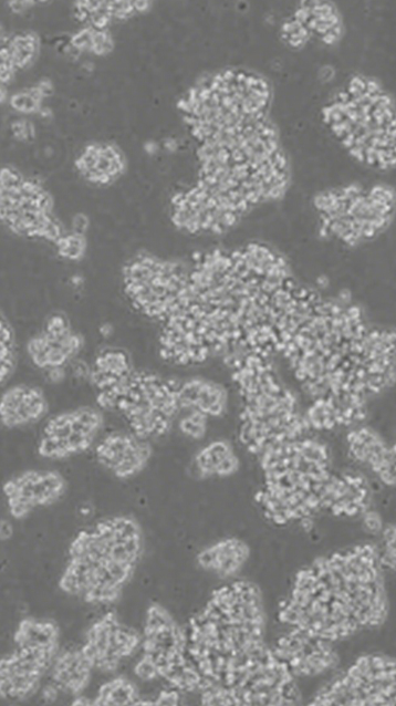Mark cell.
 <instances>
[{
  "mask_svg": "<svg viewBox=\"0 0 396 706\" xmlns=\"http://www.w3.org/2000/svg\"><path fill=\"white\" fill-rule=\"evenodd\" d=\"M143 548V531L135 518L118 515L100 519L70 542L60 588L86 602H113L132 577Z\"/></svg>",
  "mask_w": 396,
  "mask_h": 706,
  "instance_id": "obj_5",
  "label": "cell"
},
{
  "mask_svg": "<svg viewBox=\"0 0 396 706\" xmlns=\"http://www.w3.org/2000/svg\"><path fill=\"white\" fill-rule=\"evenodd\" d=\"M271 648L295 678L325 674L338 663L333 643L295 627L278 636Z\"/></svg>",
  "mask_w": 396,
  "mask_h": 706,
  "instance_id": "obj_19",
  "label": "cell"
},
{
  "mask_svg": "<svg viewBox=\"0 0 396 706\" xmlns=\"http://www.w3.org/2000/svg\"><path fill=\"white\" fill-rule=\"evenodd\" d=\"M372 488L356 471L332 473L322 496V511L340 518L362 517L369 510Z\"/></svg>",
  "mask_w": 396,
  "mask_h": 706,
  "instance_id": "obj_21",
  "label": "cell"
},
{
  "mask_svg": "<svg viewBox=\"0 0 396 706\" xmlns=\"http://www.w3.org/2000/svg\"><path fill=\"white\" fill-rule=\"evenodd\" d=\"M83 346L84 338L73 329L67 316L53 313L29 339L27 353L34 366L45 371L52 381H59Z\"/></svg>",
  "mask_w": 396,
  "mask_h": 706,
  "instance_id": "obj_15",
  "label": "cell"
},
{
  "mask_svg": "<svg viewBox=\"0 0 396 706\" xmlns=\"http://www.w3.org/2000/svg\"><path fill=\"white\" fill-rule=\"evenodd\" d=\"M60 629L51 620L28 617L14 632V644H59Z\"/></svg>",
  "mask_w": 396,
  "mask_h": 706,
  "instance_id": "obj_31",
  "label": "cell"
},
{
  "mask_svg": "<svg viewBox=\"0 0 396 706\" xmlns=\"http://www.w3.org/2000/svg\"><path fill=\"white\" fill-rule=\"evenodd\" d=\"M264 631L257 585L240 580L216 589L185 630L187 656L202 678L201 691L229 687L267 647Z\"/></svg>",
  "mask_w": 396,
  "mask_h": 706,
  "instance_id": "obj_4",
  "label": "cell"
},
{
  "mask_svg": "<svg viewBox=\"0 0 396 706\" xmlns=\"http://www.w3.org/2000/svg\"><path fill=\"white\" fill-rule=\"evenodd\" d=\"M361 518L365 530L371 533H381L384 528L381 516L371 509Z\"/></svg>",
  "mask_w": 396,
  "mask_h": 706,
  "instance_id": "obj_38",
  "label": "cell"
},
{
  "mask_svg": "<svg viewBox=\"0 0 396 706\" xmlns=\"http://www.w3.org/2000/svg\"><path fill=\"white\" fill-rule=\"evenodd\" d=\"M278 353L311 399L367 412L396 383V331L369 325L344 295L313 290Z\"/></svg>",
  "mask_w": 396,
  "mask_h": 706,
  "instance_id": "obj_2",
  "label": "cell"
},
{
  "mask_svg": "<svg viewBox=\"0 0 396 706\" xmlns=\"http://www.w3.org/2000/svg\"><path fill=\"white\" fill-rule=\"evenodd\" d=\"M192 464L196 474L201 478H223L238 471L240 459L230 442L215 439L195 454Z\"/></svg>",
  "mask_w": 396,
  "mask_h": 706,
  "instance_id": "obj_28",
  "label": "cell"
},
{
  "mask_svg": "<svg viewBox=\"0 0 396 706\" xmlns=\"http://www.w3.org/2000/svg\"><path fill=\"white\" fill-rule=\"evenodd\" d=\"M140 645V633L121 623L114 613H107L88 627L81 647L94 669L112 672Z\"/></svg>",
  "mask_w": 396,
  "mask_h": 706,
  "instance_id": "obj_17",
  "label": "cell"
},
{
  "mask_svg": "<svg viewBox=\"0 0 396 706\" xmlns=\"http://www.w3.org/2000/svg\"><path fill=\"white\" fill-rule=\"evenodd\" d=\"M93 666L82 647L59 652L51 668L50 681L59 693L77 695L87 686Z\"/></svg>",
  "mask_w": 396,
  "mask_h": 706,
  "instance_id": "obj_26",
  "label": "cell"
},
{
  "mask_svg": "<svg viewBox=\"0 0 396 706\" xmlns=\"http://www.w3.org/2000/svg\"><path fill=\"white\" fill-rule=\"evenodd\" d=\"M322 235L355 246L381 232L395 208V194L385 186H343L317 194L313 201Z\"/></svg>",
  "mask_w": 396,
  "mask_h": 706,
  "instance_id": "obj_9",
  "label": "cell"
},
{
  "mask_svg": "<svg viewBox=\"0 0 396 706\" xmlns=\"http://www.w3.org/2000/svg\"><path fill=\"white\" fill-rule=\"evenodd\" d=\"M382 482L387 486H396V442L389 445L387 471Z\"/></svg>",
  "mask_w": 396,
  "mask_h": 706,
  "instance_id": "obj_39",
  "label": "cell"
},
{
  "mask_svg": "<svg viewBox=\"0 0 396 706\" xmlns=\"http://www.w3.org/2000/svg\"><path fill=\"white\" fill-rule=\"evenodd\" d=\"M226 359L240 397L239 439L250 453L259 456L310 433L295 395L279 378L270 355L242 352Z\"/></svg>",
  "mask_w": 396,
  "mask_h": 706,
  "instance_id": "obj_7",
  "label": "cell"
},
{
  "mask_svg": "<svg viewBox=\"0 0 396 706\" xmlns=\"http://www.w3.org/2000/svg\"><path fill=\"white\" fill-rule=\"evenodd\" d=\"M310 705H396V658L384 654L357 657L324 684Z\"/></svg>",
  "mask_w": 396,
  "mask_h": 706,
  "instance_id": "obj_11",
  "label": "cell"
},
{
  "mask_svg": "<svg viewBox=\"0 0 396 706\" xmlns=\"http://www.w3.org/2000/svg\"><path fill=\"white\" fill-rule=\"evenodd\" d=\"M177 425L180 433L190 439H201L205 437L208 430L210 417L201 412L187 411L183 412Z\"/></svg>",
  "mask_w": 396,
  "mask_h": 706,
  "instance_id": "obj_34",
  "label": "cell"
},
{
  "mask_svg": "<svg viewBox=\"0 0 396 706\" xmlns=\"http://www.w3.org/2000/svg\"><path fill=\"white\" fill-rule=\"evenodd\" d=\"M300 285L286 260L264 245L198 255L186 263L176 301L159 323V354L185 366L219 354L271 356Z\"/></svg>",
  "mask_w": 396,
  "mask_h": 706,
  "instance_id": "obj_1",
  "label": "cell"
},
{
  "mask_svg": "<svg viewBox=\"0 0 396 706\" xmlns=\"http://www.w3.org/2000/svg\"><path fill=\"white\" fill-rule=\"evenodd\" d=\"M250 548L237 537H227L212 542L197 554L200 568L219 575H232L247 562Z\"/></svg>",
  "mask_w": 396,
  "mask_h": 706,
  "instance_id": "obj_27",
  "label": "cell"
},
{
  "mask_svg": "<svg viewBox=\"0 0 396 706\" xmlns=\"http://www.w3.org/2000/svg\"><path fill=\"white\" fill-rule=\"evenodd\" d=\"M58 653L59 644H15L1 657V698L23 699L35 693Z\"/></svg>",
  "mask_w": 396,
  "mask_h": 706,
  "instance_id": "obj_16",
  "label": "cell"
},
{
  "mask_svg": "<svg viewBox=\"0 0 396 706\" xmlns=\"http://www.w3.org/2000/svg\"><path fill=\"white\" fill-rule=\"evenodd\" d=\"M55 246L60 257L71 261H77L86 251V239L84 235L72 231L71 233H64L55 242Z\"/></svg>",
  "mask_w": 396,
  "mask_h": 706,
  "instance_id": "obj_35",
  "label": "cell"
},
{
  "mask_svg": "<svg viewBox=\"0 0 396 706\" xmlns=\"http://www.w3.org/2000/svg\"><path fill=\"white\" fill-rule=\"evenodd\" d=\"M186 264L150 253L132 257L123 268V285L131 304L160 323L175 303Z\"/></svg>",
  "mask_w": 396,
  "mask_h": 706,
  "instance_id": "obj_12",
  "label": "cell"
},
{
  "mask_svg": "<svg viewBox=\"0 0 396 706\" xmlns=\"http://www.w3.org/2000/svg\"><path fill=\"white\" fill-rule=\"evenodd\" d=\"M101 408L122 415L132 433L150 440L168 434L183 413L178 380L134 370L125 378L96 393Z\"/></svg>",
  "mask_w": 396,
  "mask_h": 706,
  "instance_id": "obj_8",
  "label": "cell"
},
{
  "mask_svg": "<svg viewBox=\"0 0 396 706\" xmlns=\"http://www.w3.org/2000/svg\"><path fill=\"white\" fill-rule=\"evenodd\" d=\"M67 489L63 475L51 469H28L9 478L2 486L7 508L14 519L59 501Z\"/></svg>",
  "mask_w": 396,
  "mask_h": 706,
  "instance_id": "obj_18",
  "label": "cell"
},
{
  "mask_svg": "<svg viewBox=\"0 0 396 706\" xmlns=\"http://www.w3.org/2000/svg\"><path fill=\"white\" fill-rule=\"evenodd\" d=\"M379 534L378 552L382 565L396 573V523L385 526Z\"/></svg>",
  "mask_w": 396,
  "mask_h": 706,
  "instance_id": "obj_36",
  "label": "cell"
},
{
  "mask_svg": "<svg viewBox=\"0 0 396 706\" xmlns=\"http://www.w3.org/2000/svg\"><path fill=\"white\" fill-rule=\"evenodd\" d=\"M295 18L325 43L336 41L341 33V22L336 10L325 2H306Z\"/></svg>",
  "mask_w": 396,
  "mask_h": 706,
  "instance_id": "obj_30",
  "label": "cell"
},
{
  "mask_svg": "<svg viewBox=\"0 0 396 706\" xmlns=\"http://www.w3.org/2000/svg\"><path fill=\"white\" fill-rule=\"evenodd\" d=\"M310 433L274 445L258 457L262 484L256 501L277 526L309 523L322 511V496L332 475L330 450Z\"/></svg>",
  "mask_w": 396,
  "mask_h": 706,
  "instance_id": "obj_6",
  "label": "cell"
},
{
  "mask_svg": "<svg viewBox=\"0 0 396 706\" xmlns=\"http://www.w3.org/2000/svg\"><path fill=\"white\" fill-rule=\"evenodd\" d=\"M49 412V402L44 392L30 384L8 387L0 399V422L12 429L27 427L42 421Z\"/></svg>",
  "mask_w": 396,
  "mask_h": 706,
  "instance_id": "obj_22",
  "label": "cell"
},
{
  "mask_svg": "<svg viewBox=\"0 0 396 706\" xmlns=\"http://www.w3.org/2000/svg\"><path fill=\"white\" fill-rule=\"evenodd\" d=\"M1 220L13 232L56 242L64 233L52 215V199L34 179L10 167L1 170Z\"/></svg>",
  "mask_w": 396,
  "mask_h": 706,
  "instance_id": "obj_13",
  "label": "cell"
},
{
  "mask_svg": "<svg viewBox=\"0 0 396 706\" xmlns=\"http://www.w3.org/2000/svg\"><path fill=\"white\" fill-rule=\"evenodd\" d=\"M87 218L83 215H77L72 222V231L76 232V233H81L84 235L86 228H87Z\"/></svg>",
  "mask_w": 396,
  "mask_h": 706,
  "instance_id": "obj_40",
  "label": "cell"
},
{
  "mask_svg": "<svg viewBox=\"0 0 396 706\" xmlns=\"http://www.w3.org/2000/svg\"><path fill=\"white\" fill-rule=\"evenodd\" d=\"M129 354L119 347H104L94 357L87 376L96 393L108 390L134 371Z\"/></svg>",
  "mask_w": 396,
  "mask_h": 706,
  "instance_id": "obj_29",
  "label": "cell"
},
{
  "mask_svg": "<svg viewBox=\"0 0 396 706\" xmlns=\"http://www.w3.org/2000/svg\"><path fill=\"white\" fill-rule=\"evenodd\" d=\"M350 458L368 468L381 481L388 466L389 445L382 435L366 425L351 427L345 436Z\"/></svg>",
  "mask_w": 396,
  "mask_h": 706,
  "instance_id": "obj_24",
  "label": "cell"
},
{
  "mask_svg": "<svg viewBox=\"0 0 396 706\" xmlns=\"http://www.w3.org/2000/svg\"><path fill=\"white\" fill-rule=\"evenodd\" d=\"M17 364V344L14 331L9 321L1 315L0 323V373L3 385L14 372Z\"/></svg>",
  "mask_w": 396,
  "mask_h": 706,
  "instance_id": "obj_33",
  "label": "cell"
},
{
  "mask_svg": "<svg viewBox=\"0 0 396 706\" xmlns=\"http://www.w3.org/2000/svg\"><path fill=\"white\" fill-rule=\"evenodd\" d=\"M178 394L183 412L197 411L210 418L221 417L229 406L227 388L206 377L178 380Z\"/></svg>",
  "mask_w": 396,
  "mask_h": 706,
  "instance_id": "obj_23",
  "label": "cell"
},
{
  "mask_svg": "<svg viewBox=\"0 0 396 706\" xmlns=\"http://www.w3.org/2000/svg\"><path fill=\"white\" fill-rule=\"evenodd\" d=\"M153 447L149 440L132 432H112L95 445L97 463L121 479L139 474L149 463Z\"/></svg>",
  "mask_w": 396,
  "mask_h": 706,
  "instance_id": "obj_20",
  "label": "cell"
},
{
  "mask_svg": "<svg viewBox=\"0 0 396 706\" xmlns=\"http://www.w3.org/2000/svg\"><path fill=\"white\" fill-rule=\"evenodd\" d=\"M388 613L378 547L359 543L301 569L278 619L331 643L377 627Z\"/></svg>",
  "mask_w": 396,
  "mask_h": 706,
  "instance_id": "obj_3",
  "label": "cell"
},
{
  "mask_svg": "<svg viewBox=\"0 0 396 706\" xmlns=\"http://www.w3.org/2000/svg\"><path fill=\"white\" fill-rule=\"evenodd\" d=\"M300 699L295 677L269 646L232 686L200 693L202 705H294Z\"/></svg>",
  "mask_w": 396,
  "mask_h": 706,
  "instance_id": "obj_10",
  "label": "cell"
},
{
  "mask_svg": "<svg viewBox=\"0 0 396 706\" xmlns=\"http://www.w3.org/2000/svg\"><path fill=\"white\" fill-rule=\"evenodd\" d=\"M282 37L286 43L296 48L306 43L311 33L299 19L294 18L283 23Z\"/></svg>",
  "mask_w": 396,
  "mask_h": 706,
  "instance_id": "obj_37",
  "label": "cell"
},
{
  "mask_svg": "<svg viewBox=\"0 0 396 706\" xmlns=\"http://www.w3.org/2000/svg\"><path fill=\"white\" fill-rule=\"evenodd\" d=\"M304 289V288H303ZM303 292V291H302ZM302 295V294H301ZM301 299V298H300ZM300 302V301H299ZM299 305V304H298ZM298 309V308H296ZM296 311V310H295ZM295 313V312H294ZM294 315V314H293ZM293 318V316H292ZM291 318V319H292ZM291 321V320H290ZM290 323V322H289ZM288 329V328H286ZM286 331V330H285ZM281 342V341H280ZM280 345V344H279ZM279 349V347H278ZM278 353V352H277Z\"/></svg>",
  "mask_w": 396,
  "mask_h": 706,
  "instance_id": "obj_42",
  "label": "cell"
},
{
  "mask_svg": "<svg viewBox=\"0 0 396 706\" xmlns=\"http://www.w3.org/2000/svg\"><path fill=\"white\" fill-rule=\"evenodd\" d=\"M0 529L1 540H8L13 533V527L8 520H1Z\"/></svg>",
  "mask_w": 396,
  "mask_h": 706,
  "instance_id": "obj_41",
  "label": "cell"
},
{
  "mask_svg": "<svg viewBox=\"0 0 396 706\" xmlns=\"http://www.w3.org/2000/svg\"><path fill=\"white\" fill-rule=\"evenodd\" d=\"M104 425L101 409L81 406L58 413L43 426L38 454L45 459H65L90 449Z\"/></svg>",
  "mask_w": 396,
  "mask_h": 706,
  "instance_id": "obj_14",
  "label": "cell"
},
{
  "mask_svg": "<svg viewBox=\"0 0 396 706\" xmlns=\"http://www.w3.org/2000/svg\"><path fill=\"white\" fill-rule=\"evenodd\" d=\"M81 176L91 184L104 186L115 181L125 169L122 153L105 144L86 147L75 160Z\"/></svg>",
  "mask_w": 396,
  "mask_h": 706,
  "instance_id": "obj_25",
  "label": "cell"
},
{
  "mask_svg": "<svg viewBox=\"0 0 396 706\" xmlns=\"http://www.w3.org/2000/svg\"><path fill=\"white\" fill-rule=\"evenodd\" d=\"M139 699L136 685L127 678L117 677L98 688L92 705H137Z\"/></svg>",
  "mask_w": 396,
  "mask_h": 706,
  "instance_id": "obj_32",
  "label": "cell"
}]
</instances>
